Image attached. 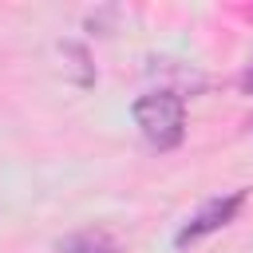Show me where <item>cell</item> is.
Wrapping results in <instances>:
<instances>
[{
  "label": "cell",
  "instance_id": "cell-1",
  "mask_svg": "<svg viewBox=\"0 0 253 253\" xmlns=\"http://www.w3.org/2000/svg\"><path fill=\"white\" fill-rule=\"evenodd\" d=\"M130 115H134L142 138L150 146H158V150H174L182 142V134H186V103L174 91H154V95L134 99Z\"/></svg>",
  "mask_w": 253,
  "mask_h": 253
},
{
  "label": "cell",
  "instance_id": "cell-4",
  "mask_svg": "<svg viewBox=\"0 0 253 253\" xmlns=\"http://www.w3.org/2000/svg\"><path fill=\"white\" fill-rule=\"evenodd\" d=\"M59 55H63V59H71L67 67H71V75H75V83H79V87H91V83H95L91 55H87V47H83V43H75V40H63V43H59Z\"/></svg>",
  "mask_w": 253,
  "mask_h": 253
},
{
  "label": "cell",
  "instance_id": "cell-3",
  "mask_svg": "<svg viewBox=\"0 0 253 253\" xmlns=\"http://www.w3.org/2000/svg\"><path fill=\"white\" fill-rule=\"evenodd\" d=\"M55 253H123V245L103 229H79L55 241Z\"/></svg>",
  "mask_w": 253,
  "mask_h": 253
},
{
  "label": "cell",
  "instance_id": "cell-2",
  "mask_svg": "<svg viewBox=\"0 0 253 253\" xmlns=\"http://www.w3.org/2000/svg\"><path fill=\"white\" fill-rule=\"evenodd\" d=\"M241 202H245V190H237V194H229V198H213V202H206L178 233H174V245L178 249H186V245H194V241H202L206 233H213V229H221L225 221H233L237 217V210H241Z\"/></svg>",
  "mask_w": 253,
  "mask_h": 253
},
{
  "label": "cell",
  "instance_id": "cell-5",
  "mask_svg": "<svg viewBox=\"0 0 253 253\" xmlns=\"http://www.w3.org/2000/svg\"><path fill=\"white\" fill-rule=\"evenodd\" d=\"M241 91H245V95H253V67L241 75Z\"/></svg>",
  "mask_w": 253,
  "mask_h": 253
}]
</instances>
